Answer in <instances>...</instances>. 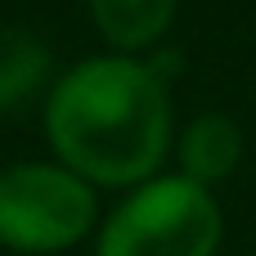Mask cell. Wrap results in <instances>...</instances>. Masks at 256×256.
<instances>
[{"mask_svg":"<svg viewBox=\"0 0 256 256\" xmlns=\"http://www.w3.org/2000/svg\"><path fill=\"white\" fill-rule=\"evenodd\" d=\"M171 63L104 50L63 68L40 99L54 162L94 189H135L162 176L176 144Z\"/></svg>","mask_w":256,"mask_h":256,"instance_id":"1","label":"cell"},{"mask_svg":"<svg viewBox=\"0 0 256 256\" xmlns=\"http://www.w3.org/2000/svg\"><path fill=\"white\" fill-rule=\"evenodd\" d=\"M220 238L225 212L216 194L171 171L126 189L94 230V256H216Z\"/></svg>","mask_w":256,"mask_h":256,"instance_id":"2","label":"cell"},{"mask_svg":"<svg viewBox=\"0 0 256 256\" xmlns=\"http://www.w3.org/2000/svg\"><path fill=\"white\" fill-rule=\"evenodd\" d=\"M99 230V189L58 166L27 158L0 166V248L14 256L72 252Z\"/></svg>","mask_w":256,"mask_h":256,"instance_id":"3","label":"cell"},{"mask_svg":"<svg viewBox=\"0 0 256 256\" xmlns=\"http://www.w3.org/2000/svg\"><path fill=\"white\" fill-rule=\"evenodd\" d=\"M171 153H176V166L184 180L216 189L243 162V126L225 112H198L184 130H176Z\"/></svg>","mask_w":256,"mask_h":256,"instance_id":"4","label":"cell"},{"mask_svg":"<svg viewBox=\"0 0 256 256\" xmlns=\"http://www.w3.org/2000/svg\"><path fill=\"white\" fill-rule=\"evenodd\" d=\"M86 9L108 54L140 58L144 50L162 45L180 14V0H86Z\"/></svg>","mask_w":256,"mask_h":256,"instance_id":"5","label":"cell"},{"mask_svg":"<svg viewBox=\"0 0 256 256\" xmlns=\"http://www.w3.org/2000/svg\"><path fill=\"white\" fill-rule=\"evenodd\" d=\"M54 86V54L32 27L0 22V117L18 112L32 99H45Z\"/></svg>","mask_w":256,"mask_h":256,"instance_id":"6","label":"cell"}]
</instances>
